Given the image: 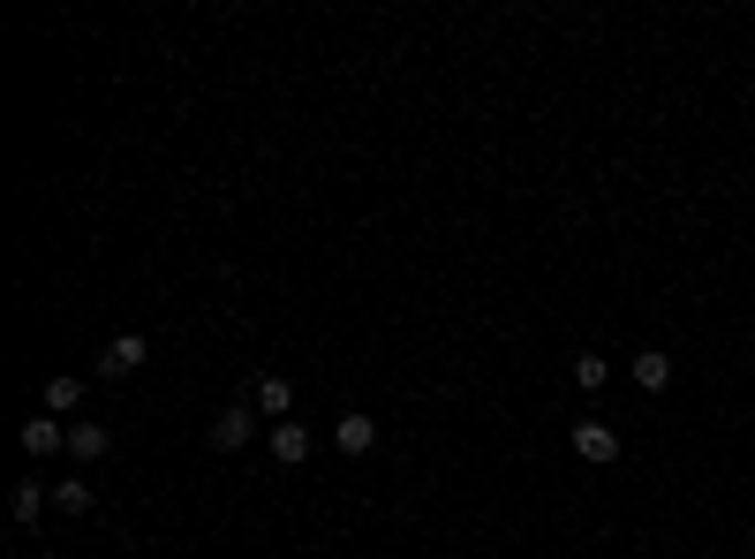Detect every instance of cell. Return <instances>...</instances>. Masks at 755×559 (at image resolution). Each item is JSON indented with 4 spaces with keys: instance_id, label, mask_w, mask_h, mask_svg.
Listing matches in <instances>:
<instances>
[{
    "instance_id": "1",
    "label": "cell",
    "mask_w": 755,
    "mask_h": 559,
    "mask_svg": "<svg viewBox=\"0 0 755 559\" xmlns=\"http://www.w3.org/2000/svg\"><path fill=\"white\" fill-rule=\"evenodd\" d=\"M144 355H152V341H144V333H122V341L99 355V379H128V371H144Z\"/></svg>"
},
{
    "instance_id": "2",
    "label": "cell",
    "mask_w": 755,
    "mask_h": 559,
    "mask_svg": "<svg viewBox=\"0 0 755 559\" xmlns=\"http://www.w3.org/2000/svg\"><path fill=\"white\" fill-rule=\"evenodd\" d=\"M250 408H257V416H272V424H288V408H294V386L280 379V371H265V379H257V393H250Z\"/></svg>"
},
{
    "instance_id": "3",
    "label": "cell",
    "mask_w": 755,
    "mask_h": 559,
    "mask_svg": "<svg viewBox=\"0 0 755 559\" xmlns=\"http://www.w3.org/2000/svg\"><path fill=\"white\" fill-rule=\"evenodd\" d=\"M257 438V408H219V424H211V446L219 454H235V446H250Z\"/></svg>"
},
{
    "instance_id": "4",
    "label": "cell",
    "mask_w": 755,
    "mask_h": 559,
    "mask_svg": "<svg viewBox=\"0 0 755 559\" xmlns=\"http://www.w3.org/2000/svg\"><path fill=\"white\" fill-rule=\"evenodd\" d=\"M628 379H634L642 393H665V386H672V355H665V348H642V355L628 363Z\"/></svg>"
},
{
    "instance_id": "5",
    "label": "cell",
    "mask_w": 755,
    "mask_h": 559,
    "mask_svg": "<svg viewBox=\"0 0 755 559\" xmlns=\"http://www.w3.org/2000/svg\"><path fill=\"white\" fill-rule=\"evenodd\" d=\"M575 454H582V462H620V431L612 424H575Z\"/></svg>"
},
{
    "instance_id": "6",
    "label": "cell",
    "mask_w": 755,
    "mask_h": 559,
    "mask_svg": "<svg viewBox=\"0 0 755 559\" xmlns=\"http://www.w3.org/2000/svg\"><path fill=\"white\" fill-rule=\"evenodd\" d=\"M333 446H340V454H371V446H377V424L363 416V408H348V416L333 424Z\"/></svg>"
},
{
    "instance_id": "7",
    "label": "cell",
    "mask_w": 755,
    "mask_h": 559,
    "mask_svg": "<svg viewBox=\"0 0 755 559\" xmlns=\"http://www.w3.org/2000/svg\"><path fill=\"white\" fill-rule=\"evenodd\" d=\"M61 446H69V431L53 424V416H31L23 424V454H61Z\"/></svg>"
},
{
    "instance_id": "8",
    "label": "cell",
    "mask_w": 755,
    "mask_h": 559,
    "mask_svg": "<svg viewBox=\"0 0 755 559\" xmlns=\"http://www.w3.org/2000/svg\"><path fill=\"white\" fill-rule=\"evenodd\" d=\"M272 454H280L288 469H294V462H310V431L294 424V416H288V424H272Z\"/></svg>"
},
{
    "instance_id": "9",
    "label": "cell",
    "mask_w": 755,
    "mask_h": 559,
    "mask_svg": "<svg viewBox=\"0 0 755 559\" xmlns=\"http://www.w3.org/2000/svg\"><path fill=\"white\" fill-rule=\"evenodd\" d=\"M76 401H84V379H76V371H61V379H45V416H69Z\"/></svg>"
},
{
    "instance_id": "10",
    "label": "cell",
    "mask_w": 755,
    "mask_h": 559,
    "mask_svg": "<svg viewBox=\"0 0 755 559\" xmlns=\"http://www.w3.org/2000/svg\"><path fill=\"white\" fill-rule=\"evenodd\" d=\"M69 454H76V462H99V454H106V424H76L69 431Z\"/></svg>"
},
{
    "instance_id": "11",
    "label": "cell",
    "mask_w": 755,
    "mask_h": 559,
    "mask_svg": "<svg viewBox=\"0 0 755 559\" xmlns=\"http://www.w3.org/2000/svg\"><path fill=\"white\" fill-rule=\"evenodd\" d=\"M604 379H612V363H604L597 348H589V355H575V386H582V393H597Z\"/></svg>"
},
{
    "instance_id": "12",
    "label": "cell",
    "mask_w": 755,
    "mask_h": 559,
    "mask_svg": "<svg viewBox=\"0 0 755 559\" xmlns=\"http://www.w3.org/2000/svg\"><path fill=\"white\" fill-rule=\"evenodd\" d=\"M53 507L61 515H91V484H53Z\"/></svg>"
},
{
    "instance_id": "13",
    "label": "cell",
    "mask_w": 755,
    "mask_h": 559,
    "mask_svg": "<svg viewBox=\"0 0 755 559\" xmlns=\"http://www.w3.org/2000/svg\"><path fill=\"white\" fill-rule=\"evenodd\" d=\"M39 507H45V491H39V484H15V499H8V515H15V521H39Z\"/></svg>"
},
{
    "instance_id": "14",
    "label": "cell",
    "mask_w": 755,
    "mask_h": 559,
    "mask_svg": "<svg viewBox=\"0 0 755 559\" xmlns=\"http://www.w3.org/2000/svg\"><path fill=\"white\" fill-rule=\"evenodd\" d=\"M39 559H53V552H39Z\"/></svg>"
}]
</instances>
